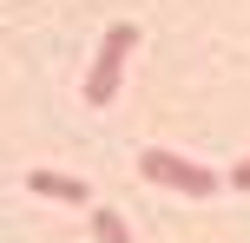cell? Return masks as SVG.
<instances>
[{
    "label": "cell",
    "mask_w": 250,
    "mask_h": 243,
    "mask_svg": "<svg viewBox=\"0 0 250 243\" xmlns=\"http://www.w3.org/2000/svg\"><path fill=\"white\" fill-rule=\"evenodd\" d=\"M132 39H138V26H112V33H105V46H99V59H92V79H86V92H92V105H105V99H112V79H119V66H125V53H132Z\"/></svg>",
    "instance_id": "2"
},
{
    "label": "cell",
    "mask_w": 250,
    "mask_h": 243,
    "mask_svg": "<svg viewBox=\"0 0 250 243\" xmlns=\"http://www.w3.org/2000/svg\"><path fill=\"white\" fill-rule=\"evenodd\" d=\"M26 191H40V197H60V204H86V197H92V184L66 178V171H26Z\"/></svg>",
    "instance_id": "3"
},
{
    "label": "cell",
    "mask_w": 250,
    "mask_h": 243,
    "mask_svg": "<svg viewBox=\"0 0 250 243\" xmlns=\"http://www.w3.org/2000/svg\"><path fill=\"white\" fill-rule=\"evenodd\" d=\"M92 230H99V243H125V224L112 210H92Z\"/></svg>",
    "instance_id": "4"
},
{
    "label": "cell",
    "mask_w": 250,
    "mask_h": 243,
    "mask_svg": "<svg viewBox=\"0 0 250 243\" xmlns=\"http://www.w3.org/2000/svg\"><path fill=\"white\" fill-rule=\"evenodd\" d=\"M230 184H237V191H250V158H244L237 171H230Z\"/></svg>",
    "instance_id": "5"
},
{
    "label": "cell",
    "mask_w": 250,
    "mask_h": 243,
    "mask_svg": "<svg viewBox=\"0 0 250 243\" xmlns=\"http://www.w3.org/2000/svg\"><path fill=\"white\" fill-rule=\"evenodd\" d=\"M138 171H145L151 184L185 191V197H211V191H217V178H211L204 165H185V158H171V151H138Z\"/></svg>",
    "instance_id": "1"
}]
</instances>
